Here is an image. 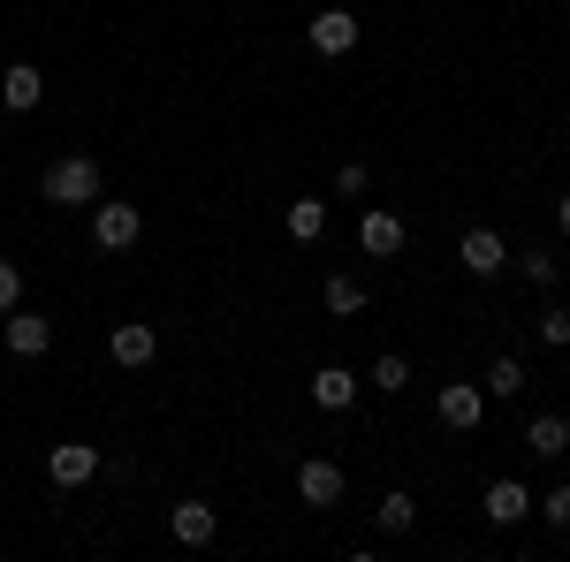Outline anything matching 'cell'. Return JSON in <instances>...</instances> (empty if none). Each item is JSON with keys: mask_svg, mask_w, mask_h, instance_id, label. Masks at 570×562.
I'll list each match as a JSON object with an SVG mask.
<instances>
[{"mask_svg": "<svg viewBox=\"0 0 570 562\" xmlns=\"http://www.w3.org/2000/svg\"><path fill=\"white\" fill-rule=\"evenodd\" d=\"M99 190H107V175H99L91 152H61V160H46V175H39L46 206H99Z\"/></svg>", "mask_w": 570, "mask_h": 562, "instance_id": "obj_1", "label": "cell"}, {"mask_svg": "<svg viewBox=\"0 0 570 562\" xmlns=\"http://www.w3.org/2000/svg\"><path fill=\"white\" fill-rule=\"evenodd\" d=\"M137 236H145V206H130V198H99L91 206V244L99 252H137Z\"/></svg>", "mask_w": 570, "mask_h": 562, "instance_id": "obj_2", "label": "cell"}, {"mask_svg": "<svg viewBox=\"0 0 570 562\" xmlns=\"http://www.w3.org/2000/svg\"><path fill=\"white\" fill-rule=\"evenodd\" d=\"M357 39H365V23H357L351 8H320L305 23V46L320 53V61H343V53H357Z\"/></svg>", "mask_w": 570, "mask_h": 562, "instance_id": "obj_3", "label": "cell"}, {"mask_svg": "<svg viewBox=\"0 0 570 562\" xmlns=\"http://www.w3.org/2000/svg\"><path fill=\"white\" fill-rule=\"evenodd\" d=\"M99 464H107V448H91V441H61V448H46V479H53L61 494L91 486V479H99Z\"/></svg>", "mask_w": 570, "mask_h": 562, "instance_id": "obj_4", "label": "cell"}, {"mask_svg": "<svg viewBox=\"0 0 570 562\" xmlns=\"http://www.w3.org/2000/svg\"><path fill=\"white\" fill-rule=\"evenodd\" d=\"M403 244H411L403 214H389V206H357V252H365V259H395Z\"/></svg>", "mask_w": 570, "mask_h": 562, "instance_id": "obj_5", "label": "cell"}, {"mask_svg": "<svg viewBox=\"0 0 570 562\" xmlns=\"http://www.w3.org/2000/svg\"><path fill=\"white\" fill-rule=\"evenodd\" d=\"M0 343H8V357H46L53 349V319L16 304V312H0Z\"/></svg>", "mask_w": 570, "mask_h": 562, "instance_id": "obj_6", "label": "cell"}, {"mask_svg": "<svg viewBox=\"0 0 570 562\" xmlns=\"http://www.w3.org/2000/svg\"><path fill=\"white\" fill-rule=\"evenodd\" d=\"M456 259H464V274L494 282V274H510V244H502V228H464L456 236Z\"/></svg>", "mask_w": 570, "mask_h": 562, "instance_id": "obj_7", "label": "cell"}, {"mask_svg": "<svg viewBox=\"0 0 570 562\" xmlns=\"http://www.w3.org/2000/svg\"><path fill=\"white\" fill-rule=\"evenodd\" d=\"M297 502H305V510H335V502H343V464H335V456H305V464H297Z\"/></svg>", "mask_w": 570, "mask_h": 562, "instance_id": "obj_8", "label": "cell"}, {"mask_svg": "<svg viewBox=\"0 0 570 562\" xmlns=\"http://www.w3.org/2000/svg\"><path fill=\"white\" fill-rule=\"evenodd\" d=\"M107 357H115L122 373H145V365L160 357V327H145V319H122V327L107 335Z\"/></svg>", "mask_w": 570, "mask_h": 562, "instance_id": "obj_9", "label": "cell"}, {"mask_svg": "<svg viewBox=\"0 0 570 562\" xmlns=\"http://www.w3.org/2000/svg\"><path fill=\"white\" fill-rule=\"evenodd\" d=\"M434 411H441V426H449V433H472L487 418V388H480V381H449V388L434 395Z\"/></svg>", "mask_w": 570, "mask_h": 562, "instance_id": "obj_10", "label": "cell"}, {"mask_svg": "<svg viewBox=\"0 0 570 562\" xmlns=\"http://www.w3.org/2000/svg\"><path fill=\"white\" fill-rule=\"evenodd\" d=\"M39 99H46V69L39 61H8V69H0V107H8V115H31Z\"/></svg>", "mask_w": 570, "mask_h": 562, "instance_id": "obj_11", "label": "cell"}, {"mask_svg": "<svg viewBox=\"0 0 570 562\" xmlns=\"http://www.w3.org/2000/svg\"><path fill=\"white\" fill-rule=\"evenodd\" d=\"M357 388H365V381H357L351 365H320V373L305 381V395L320 403V411H327V418H335V411H351V403H357Z\"/></svg>", "mask_w": 570, "mask_h": 562, "instance_id": "obj_12", "label": "cell"}, {"mask_svg": "<svg viewBox=\"0 0 570 562\" xmlns=\"http://www.w3.org/2000/svg\"><path fill=\"white\" fill-rule=\"evenodd\" d=\"M168 532H176V548H214L220 510L214 502H176V510H168Z\"/></svg>", "mask_w": 570, "mask_h": 562, "instance_id": "obj_13", "label": "cell"}, {"mask_svg": "<svg viewBox=\"0 0 570 562\" xmlns=\"http://www.w3.org/2000/svg\"><path fill=\"white\" fill-rule=\"evenodd\" d=\"M525 448H532V456H548V464L570 456V418H563V411H540V418L525 426Z\"/></svg>", "mask_w": 570, "mask_h": 562, "instance_id": "obj_14", "label": "cell"}, {"mask_svg": "<svg viewBox=\"0 0 570 562\" xmlns=\"http://www.w3.org/2000/svg\"><path fill=\"white\" fill-rule=\"evenodd\" d=\"M518 517H532V494L518 479H494L487 486V524H518Z\"/></svg>", "mask_w": 570, "mask_h": 562, "instance_id": "obj_15", "label": "cell"}, {"mask_svg": "<svg viewBox=\"0 0 570 562\" xmlns=\"http://www.w3.org/2000/svg\"><path fill=\"white\" fill-rule=\"evenodd\" d=\"M320 297H327V312H335V319H357V312L373 304V289H365L357 274H327V289H320Z\"/></svg>", "mask_w": 570, "mask_h": 562, "instance_id": "obj_16", "label": "cell"}, {"mask_svg": "<svg viewBox=\"0 0 570 562\" xmlns=\"http://www.w3.org/2000/svg\"><path fill=\"white\" fill-rule=\"evenodd\" d=\"M282 228H289V244H320V236H327V206H320V198H297V206L282 214Z\"/></svg>", "mask_w": 570, "mask_h": 562, "instance_id": "obj_17", "label": "cell"}, {"mask_svg": "<svg viewBox=\"0 0 570 562\" xmlns=\"http://www.w3.org/2000/svg\"><path fill=\"white\" fill-rule=\"evenodd\" d=\"M510 274H518V282H532V289H556V274H563V259H556V252L540 244V252H518V259H510Z\"/></svg>", "mask_w": 570, "mask_h": 562, "instance_id": "obj_18", "label": "cell"}, {"mask_svg": "<svg viewBox=\"0 0 570 562\" xmlns=\"http://www.w3.org/2000/svg\"><path fill=\"white\" fill-rule=\"evenodd\" d=\"M373 517H381V532H411V524H419V494H403V486H389Z\"/></svg>", "mask_w": 570, "mask_h": 562, "instance_id": "obj_19", "label": "cell"}, {"mask_svg": "<svg viewBox=\"0 0 570 562\" xmlns=\"http://www.w3.org/2000/svg\"><path fill=\"white\" fill-rule=\"evenodd\" d=\"M487 395H494V403L525 395V365H518V357H494V365H487Z\"/></svg>", "mask_w": 570, "mask_h": 562, "instance_id": "obj_20", "label": "cell"}, {"mask_svg": "<svg viewBox=\"0 0 570 562\" xmlns=\"http://www.w3.org/2000/svg\"><path fill=\"white\" fill-rule=\"evenodd\" d=\"M532 335H540L548 349H570V312H563V304H540V319H532Z\"/></svg>", "mask_w": 570, "mask_h": 562, "instance_id": "obj_21", "label": "cell"}, {"mask_svg": "<svg viewBox=\"0 0 570 562\" xmlns=\"http://www.w3.org/2000/svg\"><path fill=\"white\" fill-rule=\"evenodd\" d=\"M373 388L403 395V388H411V357H395V349H389V357H373Z\"/></svg>", "mask_w": 570, "mask_h": 562, "instance_id": "obj_22", "label": "cell"}, {"mask_svg": "<svg viewBox=\"0 0 570 562\" xmlns=\"http://www.w3.org/2000/svg\"><path fill=\"white\" fill-rule=\"evenodd\" d=\"M365 183H373V168L365 160H343L335 168V198H365Z\"/></svg>", "mask_w": 570, "mask_h": 562, "instance_id": "obj_23", "label": "cell"}, {"mask_svg": "<svg viewBox=\"0 0 570 562\" xmlns=\"http://www.w3.org/2000/svg\"><path fill=\"white\" fill-rule=\"evenodd\" d=\"M16 304H23V266L0 259V312H16Z\"/></svg>", "mask_w": 570, "mask_h": 562, "instance_id": "obj_24", "label": "cell"}, {"mask_svg": "<svg viewBox=\"0 0 570 562\" xmlns=\"http://www.w3.org/2000/svg\"><path fill=\"white\" fill-rule=\"evenodd\" d=\"M540 517L556 524V532H570V486H556V494H548V502H540Z\"/></svg>", "mask_w": 570, "mask_h": 562, "instance_id": "obj_25", "label": "cell"}, {"mask_svg": "<svg viewBox=\"0 0 570 562\" xmlns=\"http://www.w3.org/2000/svg\"><path fill=\"white\" fill-rule=\"evenodd\" d=\"M556 228H563V236H570V190H563V198H556Z\"/></svg>", "mask_w": 570, "mask_h": 562, "instance_id": "obj_26", "label": "cell"}]
</instances>
